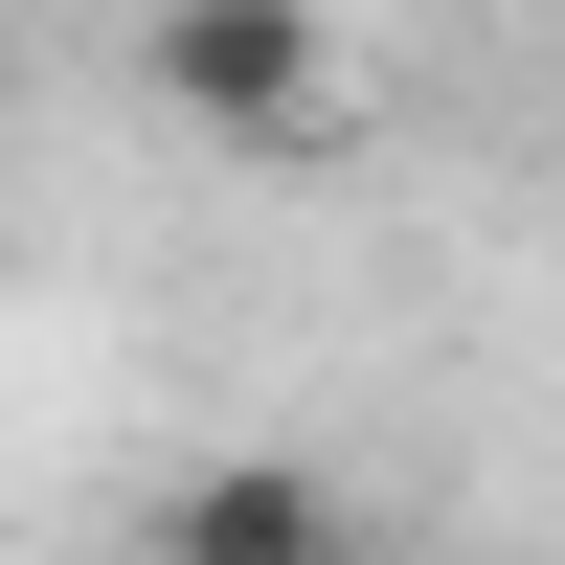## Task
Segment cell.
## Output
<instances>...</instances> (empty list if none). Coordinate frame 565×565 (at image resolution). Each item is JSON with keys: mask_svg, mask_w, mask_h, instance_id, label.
Masks as SVG:
<instances>
[{"mask_svg": "<svg viewBox=\"0 0 565 565\" xmlns=\"http://www.w3.org/2000/svg\"><path fill=\"white\" fill-rule=\"evenodd\" d=\"M0 23H23V0H0Z\"/></svg>", "mask_w": 565, "mask_h": 565, "instance_id": "3957f363", "label": "cell"}, {"mask_svg": "<svg viewBox=\"0 0 565 565\" xmlns=\"http://www.w3.org/2000/svg\"><path fill=\"white\" fill-rule=\"evenodd\" d=\"M136 90H159L181 136L295 159V136H340V23H317V0H136Z\"/></svg>", "mask_w": 565, "mask_h": 565, "instance_id": "6da1fadb", "label": "cell"}, {"mask_svg": "<svg viewBox=\"0 0 565 565\" xmlns=\"http://www.w3.org/2000/svg\"><path fill=\"white\" fill-rule=\"evenodd\" d=\"M136 565H385V521L317 452H181L159 521H136Z\"/></svg>", "mask_w": 565, "mask_h": 565, "instance_id": "7a4b0ae2", "label": "cell"}]
</instances>
